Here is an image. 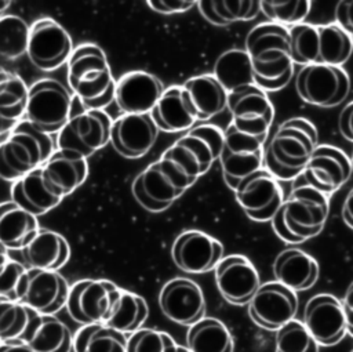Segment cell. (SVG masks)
<instances>
[{
  "label": "cell",
  "instance_id": "8992f818",
  "mask_svg": "<svg viewBox=\"0 0 353 352\" xmlns=\"http://www.w3.org/2000/svg\"><path fill=\"white\" fill-rule=\"evenodd\" d=\"M54 152L51 135L23 119L0 142V178L15 182L43 167Z\"/></svg>",
  "mask_w": 353,
  "mask_h": 352
},
{
  "label": "cell",
  "instance_id": "7402d4cb",
  "mask_svg": "<svg viewBox=\"0 0 353 352\" xmlns=\"http://www.w3.org/2000/svg\"><path fill=\"white\" fill-rule=\"evenodd\" d=\"M164 316L182 326H193L204 317L205 298L200 286L186 277L168 280L159 294Z\"/></svg>",
  "mask_w": 353,
  "mask_h": 352
},
{
  "label": "cell",
  "instance_id": "5bb4252c",
  "mask_svg": "<svg viewBox=\"0 0 353 352\" xmlns=\"http://www.w3.org/2000/svg\"><path fill=\"white\" fill-rule=\"evenodd\" d=\"M228 109L232 123L239 131L266 139L274 117L273 104L268 92L255 84L228 94Z\"/></svg>",
  "mask_w": 353,
  "mask_h": 352
},
{
  "label": "cell",
  "instance_id": "681fc988",
  "mask_svg": "<svg viewBox=\"0 0 353 352\" xmlns=\"http://www.w3.org/2000/svg\"><path fill=\"white\" fill-rule=\"evenodd\" d=\"M345 316H346V329L347 333L353 337V282L347 286L343 300H342Z\"/></svg>",
  "mask_w": 353,
  "mask_h": 352
},
{
  "label": "cell",
  "instance_id": "74e56055",
  "mask_svg": "<svg viewBox=\"0 0 353 352\" xmlns=\"http://www.w3.org/2000/svg\"><path fill=\"white\" fill-rule=\"evenodd\" d=\"M148 316L149 308L143 297L121 289L119 301L105 324L123 334H132L142 327Z\"/></svg>",
  "mask_w": 353,
  "mask_h": 352
},
{
  "label": "cell",
  "instance_id": "9c48e42d",
  "mask_svg": "<svg viewBox=\"0 0 353 352\" xmlns=\"http://www.w3.org/2000/svg\"><path fill=\"white\" fill-rule=\"evenodd\" d=\"M223 146V130L214 124H203L186 131L161 156L176 163L193 181L204 175Z\"/></svg>",
  "mask_w": 353,
  "mask_h": 352
},
{
  "label": "cell",
  "instance_id": "8d00e7d4",
  "mask_svg": "<svg viewBox=\"0 0 353 352\" xmlns=\"http://www.w3.org/2000/svg\"><path fill=\"white\" fill-rule=\"evenodd\" d=\"M127 335L105 323L83 326L73 337L74 352H127Z\"/></svg>",
  "mask_w": 353,
  "mask_h": 352
},
{
  "label": "cell",
  "instance_id": "ab89813d",
  "mask_svg": "<svg viewBox=\"0 0 353 352\" xmlns=\"http://www.w3.org/2000/svg\"><path fill=\"white\" fill-rule=\"evenodd\" d=\"M29 88L23 79L0 66V115L14 123L25 119Z\"/></svg>",
  "mask_w": 353,
  "mask_h": 352
},
{
  "label": "cell",
  "instance_id": "f907efd6",
  "mask_svg": "<svg viewBox=\"0 0 353 352\" xmlns=\"http://www.w3.org/2000/svg\"><path fill=\"white\" fill-rule=\"evenodd\" d=\"M342 218L345 224L350 229H353V188L345 196V200L342 204Z\"/></svg>",
  "mask_w": 353,
  "mask_h": 352
},
{
  "label": "cell",
  "instance_id": "3957f363",
  "mask_svg": "<svg viewBox=\"0 0 353 352\" xmlns=\"http://www.w3.org/2000/svg\"><path fill=\"white\" fill-rule=\"evenodd\" d=\"M68 83L87 109L103 110L114 101L116 81L101 47L84 43L76 47L68 61Z\"/></svg>",
  "mask_w": 353,
  "mask_h": 352
},
{
  "label": "cell",
  "instance_id": "c3c4849f",
  "mask_svg": "<svg viewBox=\"0 0 353 352\" xmlns=\"http://www.w3.org/2000/svg\"><path fill=\"white\" fill-rule=\"evenodd\" d=\"M338 128L345 139L353 142V101L341 110L338 119Z\"/></svg>",
  "mask_w": 353,
  "mask_h": 352
},
{
  "label": "cell",
  "instance_id": "7dc6e473",
  "mask_svg": "<svg viewBox=\"0 0 353 352\" xmlns=\"http://www.w3.org/2000/svg\"><path fill=\"white\" fill-rule=\"evenodd\" d=\"M336 23L353 37V0L339 1L335 7Z\"/></svg>",
  "mask_w": 353,
  "mask_h": 352
},
{
  "label": "cell",
  "instance_id": "2e32d148",
  "mask_svg": "<svg viewBox=\"0 0 353 352\" xmlns=\"http://www.w3.org/2000/svg\"><path fill=\"white\" fill-rule=\"evenodd\" d=\"M234 196L245 215L259 222L272 221L284 202L279 181L263 167L245 177Z\"/></svg>",
  "mask_w": 353,
  "mask_h": 352
},
{
  "label": "cell",
  "instance_id": "44dd1931",
  "mask_svg": "<svg viewBox=\"0 0 353 352\" xmlns=\"http://www.w3.org/2000/svg\"><path fill=\"white\" fill-rule=\"evenodd\" d=\"M214 271L218 291L233 305H248L261 286L256 268L241 254L223 257Z\"/></svg>",
  "mask_w": 353,
  "mask_h": 352
},
{
  "label": "cell",
  "instance_id": "11a10c76",
  "mask_svg": "<svg viewBox=\"0 0 353 352\" xmlns=\"http://www.w3.org/2000/svg\"><path fill=\"white\" fill-rule=\"evenodd\" d=\"M10 6H11V1H6V0H1L0 1V18H3L4 17V14H6V11L10 8Z\"/></svg>",
  "mask_w": 353,
  "mask_h": 352
},
{
  "label": "cell",
  "instance_id": "ba28073f",
  "mask_svg": "<svg viewBox=\"0 0 353 352\" xmlns=\"http://www.w3.org/2000/svg\"><path fill=\"white\" fill-rule=\"evenodd\" d=\"M112 123L105 110L87 109L74 95L70 117L58 133L57 148L87 159L110 142Z\"/></svg>",
  "mask_w": 353,
  "mask_h": 352
},
{
  "label": "cell",
  "instance_id": "30bf717a",
  "mask_svg": "<svg viewBox=\"0 0 353 352\" xmlns=\"http://www.w3.org/2000/svg\"><path fill=\"white\" fill-rule=\"evenodd\" d=\"M73 97L59 81L41 79L29 87L25 120L46 134L59 133L70 117Z\"/></svg>",
  "mask_w": 353,
  "mask_h": 352
},
{
  "label": "cell",
  "instance_id": "484cf974",
  "mask_svg": "<svg viewBox=\"0 0 353 352\" xmlns=\"http://www.w3.org/2000/svg\"><path fill=\"white\" fill-rule=\"evenodd\" d=\"M47 188L63 199L84 184L88 175L87 159L70 150L57 149L41 167Z\"/></svg>",
  "mask_w": 353,
  "mask_h": 352
},
{
  "label": "cell",
  "instance_id": "f546056e",
  "mask_svg": "<svg viewBox=\"0 0 353 352\" xmlns=\"http://www.w3.org/2000/svg\"><path fill=\"white\" fill-rule=\"evenodd\" d=\"M39 229L37 217L12 200L0 203V243L8 250L25 248Z\"/></svg>",
  "mask_w": 353,
  "mask_h": 352
},
{
  "label": "cell",
  "instance_id": "1f68e13d",
  "mask_svg": "<svg viewBox=\"0 0 353 352\" xmlns=\"http://www.w3.org/2000/svg\"><path fill=\"white\" fill-rule=\"evenodd\" d=\"M11 200L37 218L62 202L61 197L47 188L41 175V167L12 182Z\"/></svg>",
  "mask_w": 353,
  "mask_h": 352
},
{
  "label": "cell",
  "instance_id": "277c9868",
  "mask_svg": "<svg viewBox=\"0 0 353 352\" xmlns=\"http://www.w3.org/2000/svg\"><path fill=\"white\" fill-rule=\"evenodd\" d=\"M328 211L327 195L309 185H298L272 218V228L283 242L302 243L323 231Z\"/></svg>",
  "mask_w": 353,
  "mask_h": 352
},
{
  "label": "cell",
  "instance_id": "4316f807",
  "mask_svg": "<svg viewBox=\"0 0 353 352\" xmlns=\"http://www.w3.org/2000/svg\"><path fill=\"white\" fill-rule=\"evenodd\" d=\"M276 282L294 293L305 291L314 286L320 275L319 262L299 248H287L279 253L273 262Z\"/></svg>",
  "mask_w": 353,
  "mask_h": 352
},
{
  "label": "cell",
  "instance_id": "52a82bcc",
  "mask_svg": "<svg viewBox=\"0 0 353 352\" xmlns=\"http://www.w3.org/2000/svg\"><path fill=\"white\" fill-rule=\"evenodd\" d=\"M194 182L176 163L161 156L135 177L131 190L145 210L160 213L170 208Z\"/></svg>",
  "mask_w": 353,
  "mask_h": 352
},
{
  "label": "cell",
  "instance_id": "7bdbcfd3",
  "mask_svg": "<svg viewBox=\"0 0 353 352\" xmlns=\"http://www.w3.org/2000/svg\"><path fill=\"white\" fill-rule=\"evenodd\" d=\"M276 352H319V344L301 320L292 319L276 331Z\"/></svg>",
  "mask_w": 353,
  "mask_h": 352
},
{
  "label": "cell",
  "instance_id": "7c38bea8",
  "mask_svg": "<svg viewBox=\"0 0 353 352\" xmlns=\"http://www.w3.org/2000/svg\"><path fill=\"white\" fill-rule=\"evenodd\" d=\"M265 142L266 139L239 131L233 124L223 130V146L218 160L223 181L232 190L245 177L262 168Z\"/></svg>",
  "mask_w": 353,
  "mask_h": 352
},
{
  "label": "cell",
  "instance_id": "f35d334b",
  "mask_svg": "<svg viewBox=\"0 0 353 352\" xmlns=\"http://www.w3.org/2000/svg\"><path fill=\"white\" fill-rule=\"evenodd\" d=\"M200 14L212 25L226 26L233 22L251 21L261 11V1H197Z\"/></svg>",
  "mask_w": 353,
  "mask_h": 352
},
{
  "label": "cell",
  "instance_id": "db71d44e",
  "mask_svg": "<svg viewBox=\"0 0 353 352\" xmlns=\"http://www.w3.org/2000/svg\"><path fill=\"white\" fill-rule=\"evenodd\" d=\"M8 248L0 243V271L7 265V262L11 260L8 255Z\"/></svg>",
  "mask_w": 353,
  "mask_h": 352
},
{
  "label": "cell",
  "instance_id": "bcb514c9",
  "mask_svg": "<svg viewBox=\"0 0 353 352\" xmlns=\"http://www.w3.org/2000/svg\"><path fill=\"white\" fill-rule=\"evenodd\" d=\"M153 11L161 14H175L190 10L193 6H197V1L186 0H152L146 3Z\"/></svg>",
  "mask_w": 353,
  "mask_h": 352
},
{
  "label": "cell",
  "instance_id": "f5cc1de1",
  "mask_svg": "<svg viewBox=\"0 0 353 352\" xmlns=\"http://www.w3.org/2000/svg\"><path fill=\"white\" fill-rule=\"evenodd\" d=\"M18 123H14V121H10L7 119H4L1 115H0V137H6L11 133V130L17 126Z\"/></svg>",
  "mask_w": 353,
  "mask_h": 352
},
{
  "label": "cell",
  "instance_id": "816d5d0a",
  "mask_svg": "<svg viewBox=\"0 0 353 352\" xmlns=\"http://www.w3.org/2000/svg\"><path fill=\"white\" fill-rule=\"evenodd\" d=\"M0 352H33V349L23 341L12 340L0 342Z\"/></svg>",
  "mask_w": 353,
  "mask_h": 352
},
{
  "label": "cell",
  "instance_id": "603a6c76",
  "mask_svg": "<svg viewBox=\"0 0 353 352\" xmlns=\"http://www.w3.org/2000/svg\"><path fill=\"white\" fill-rule=\"evenodd\" d=\"M352 171L350 159L343 150L331 145H319L302 175L305 185L331 195L347 182Z\"/></svg>",
  "mask_w": 353,
  "mask_h": 352
},
{
  "label": "cell",
  "instance_id": "d6a6232c",
  "mask_svg": "<svg viewBox=\"0 0 353 352\" xmlns=\"http://www.w3.org/2000/svg\"><path fill=\"white\" fill-rule=\"evenodd\" d=\"M40 313L18 301L0 297V342L19 340L28 342Z\"/></svg>",
  "mask_w": 353,
  "mask_h": 352
},
{
  "label": "cell",
  "instance_id": "9f6ffc18",
  "mask_svg": "<svg viewBox=\"0 0 353 352\" xmlns=\"http://www.w3.org/2000/svg\"><path fill=\"white\" fill-rule=\"evenodd\" d=\"M176 352H190V351L185 346H176Z\"/></svg>",
  "mask_w": 353,
  "mask_h": 352
},
{
  "label": "cell",
  "instance_id": "6da1fadb",
  "mask_svg": "<svg viewBox=\"0 0 353 352\" xmlns=\"http://www.w3.org/2000/svg\"><path fill=\"white\" fill-rule=\"evenodd\" d=\"M254 83L263 91L285 87L294 73L290 30L285 26L263 22L254 26L245 37Z\"/></svg>",
  "mask_w": 353,
  "mask_h": 352
},
{
  "label": "cell",
  "instance_id": "d4e9b609",
  "mask_svg": "<svg viewBox=\"0 0 353 352\" xmlns=\"http://www.w3.org/2000/svg\"><path fill=\"white\" fill-rule=\"evenodd\" d=\"M159 131L150 115H123L112 123L110 144L121 156L138 159L149 153Z\"/></svg>",
  "mask_w": 353,
  "mask_h": 352
},
{
  "label": "cell",
  "instance_id": "ee69618b",
  "mask_svg": "<svg viewBox=\"0 0 353 352\" xmlns=\"http://www.w3.org/2000/svg\"><path fill=\"white\" fill-rule=\"evenodd\" d=\"M174 338L160 330L139 329L127 341V352H176Z\"/></svg>",
  "mask_w": 353,
  "mask_h": 352
},
{
  "label": "cell",
  "instance_id": "ac0fdd59",
  "mask_svg": "<svg viewBox=\"0 0 353 352\" xmlns=\"http://www.w3.org/2000/svg\"><path fill=\"white\" fill-rule=\"evenodd\" d=\"M70 286L58 271L28 268L22 279L18 302L40 315H54L66 306Z\"/></svg>",
  "mask_w": 353,
  "mask_h": 352
},
{
  "label": "cell",
  "instance_id": "ffe728a7",
  "mask_svg": "<svg viewBox=\"0 0 353 352\" xmlns=\"http://www.w3.org/2000/svg\"><path fill=\"white\" fill-rule=\"evenodd\" d=\"M171 258L182 272L200 275L216 268L223 258V246L203 231L189 229L174 240Z\"/></svg>",
  "mask_w": 353,
  "mask_h": 352
},
{
  "label": "cell",
  "instance_id": "680465c9",
  "mask_svg": "<svg viewBox=\"0 0 353 352\" xmlns=\"http://www.w3.org/2000/svg\"><path fill=\"white\" fill-rule=\"evenodd\" d=\"M350 352H353V349H352V351H350Z\"/></svg>",
  "mask_w": 353,
  "mask_h": 352
},
{
  "label": "cell",
  "instance_id": "60d3db41",
  "mask_svg": "<svg viewBox=\"0 0 353 352\" xmlns=\"http://www.w3.org/2000/svg\"><path fill=\"white\" fill-rule=\"evenodd\" d=\"M30 26L17 15L0 18V57L18 59L28 51Z\"/></svg>",
  "mask_w": 353,
  "mask_h": 352
},
{
  "label": "cell",
  "instance_id": "f6af8a7d",
  "mask_svg": "<svg viewBox=\"0 0 353 352\" xmlns=\"http://www.w3.org/2000/svg\"><path fill=\"white\" fill-rule=\"evenodd\" d=\"M26 269V266L14 260L7 262V265L0 271V297L18 301L22 279Z\"/></svg>",
  "mask_w": 353,
  "mask_h": 352
},
{
  "label": "cell",
  "instance_id": "8fae6325",
  "mask_svg": "<svg viewBox=\"0 0 353 352\" xmlns=\"http://www.w3.org/2000/svg\"><path fill=\"white\" fill-rule=\"evenodd\" d=\"M120 293L121 289L106 279L79 280L69 289L68 313L83 326L105 323L110 317Z\"/></svg>",
  "mask_w": 353,
  "mask_h": 352
},
{
  "label": "cell",
  "instance_id": "d6986e66",
  "mask_svg": "<svg viewBox=\"0 0 353 352\" xmlns=\"http://www.w3.org/2000/svg\"><path fill=\"white\" fill-rule=\"evenodd\" d=\"M302 323L319 346L335 345L347 333L342 301L332 294L313 295L305 305Z\"/></svg>",
  "mask_w": 353,
  "mask_h": 352
},
{
  "label": "cell",
  "instance_id": "836d02e7",
  "mask_svg": "<svg viewBox=\"0 0 353 352\" xmlns=\"http://www.w3.org/2000/svg\"><path fill=\"white\" fill-rule=\"evenodd\" d=\"M186 344L190 352H233V337L219 319L203 317L189 327Z\"/></svg>",
  "mask_w": 353,
  "mask_h": 352
},
{
  "label": "cell",
  "instance_id": "7a4b0ae2",
  "mask_svg": "<svg viewBox=\"0 0 353 352\" xmlns=\"http://www.w3.org/2000/svg\"><path fill=\"white\" fill-rule=\"evenodd\" d=\"M317 146V130L310 120L287 119L263 149V168L277 181L294 179L303 173Z\"/></svg>",
  "mask_w": 353,
  "mask_h": 352
},
{
  "label": "cell",
  "instance_id": "5b68a950",
  "mask_svg": "<svg viewBox=\"0 0 353 352\" xmlns=\"http://www.w3.org/2000/svg\"><path fill=\"white\" fill-rule=\"evenodd\" d=\"M295 65L342 66L353 52V37L338 23H298L290 29Z\"/></svg>",
  "mask_w": 353,
  "mask_h": 352
},
{
  "label": "cell",
  "instance_id": "e575fe53",
  "mask_svg": "<svg viewBox=\"0 0 353 352\" xmlns=\"http://www.w3.org/2000/svg\"><path fill=\"white\" fill-rule=\"evenodd\" d=\"M214 76L229 92L255 84L251 62L245 50L232 48L222 52L214 63Z\"/></svg>",
  "mask_w": 353,
  "mask_h": 352
},
{
  "label": "cell",
  "instance_id": "d590c367",
  "mask_svg": "<svg viewBox=\"0 0 353 352\" xmlns=\"http://www.w3.org/2000/svg\"><path fill=\"white\" fill-rule=\"evenodd\" d=\"M33 352H70L73 337L69 327L54 315H40L36 329L26 342Z\"/></svg>",
  "mask_w": 353,
  "mask_h": 352
},
{
  "label": "cell",
  "instance_id": "4fadbf2b",
  "mask_svg": "<svg viewBox=\"0 0 353 352\" xmlns=\"http://www.w3.org/2000/svg\"><path fill=\"white\" fill-rule=\"evenodd\" d=\"M295 87L302 101L320 108H332L347 97L350 79L342 66L306 65L299 69Z\"/></svg>",
  "mask_w": 353,
  "mask_h": 352
},
{
  "label": "cell",
  "instance_id": "6f0895ef",
  "mask_svg": "<svg viewBox=\"0 0 353 352\" xmlns=\"http://www.w3.org/2000/svg\"><path fill=\"white\" fill-rule=\"evenodd\" d=\"M350 163H352V170H353V153H352V157H350Z\"/></svg>",
  "mask_w": 353,
  "mask_h": 352
},
{
  "label": "cell",
  "instance_id": "e0dca14e",
  "mask_svg": "<svg viewBox=\"0 0 353 352\" xmlns=\"http://www.w3.org/2000/svg\"><path fill=\"white\" fill-rule=\"evenodd\" d=\"M296 309V293L276 280L261 284L248 304L251 320L269 331H277L285 323L291 322Z\"/></svg>",
  "mask_w": 353,
  "mask_h": 352
},
{
  "label": "cell",
  "instance_id": "83f0119b",
  "mask_svg": "<svg viewBox=\"0 0 353 352\" xmlns=\"http://www.w3.org/2000/svg\"><path fill=\"white\" fill-rule=\"evenodd\" d=\"M150 116L157 128L165 133L189 131L197 121L194 109L182 86L165 88Z\"/></svg>",
  "mask_w": 353,
  "mask_h": 352
},
{
  "label": "cell",
  "instance_id": "9a60e30c",
  "mask_svg": "<svg viewBox=\"0 0 353 352\" xmlns=\"http://www.w3.org/2000/svg\"><path fill=\"white\" fill-rule=\"evenodd\" d=\"M73 52L69 33L52 18H40L30 26L26 55L40 70H54L68 63Z\"/></svg>",
  "mask_w": 353,
  "mask_h": 352
},
{
  "label": "cell",
  "instance_id": "4dcf8cb0",
  "mask_svg": "<svg viewBox=\"0 0 353 352\" xmlns=\"http://www.w3.org/2000/svg\"><path fill=\"white\" fill-rule=\"evenodd\" d=\"M197 120H210L228 108V91L214 75H199L182 84Z\"/></svg>",
  "mask_w": 353,
  "mask_h": 352
},
{
  "label": "cell",
  "instance_id": "cb8c5ba5",
  "mask_svg": "<svg viewBox=\"0 0 353 352\" xmlns=\"http://www.w3.org/2000/svg\"><path fill=\"white\" fill-rule=\"evenodd\" d=\"M164 91L163 83L154 75L132 70L117 80L114 102L124 115H150Z\"/></svg>",
  "mask_w": 353,
  "mask_h": 352
},
{
  "label": "cell",
  "instance_id": "f1b7e54d",
  "mask_svg": "<svg viewBox=\"0 0 353 352\" xmlns=\"http://www.w3.org/2000/svg\"><path fill=\"white\" fill-rule=\"evenodd\" d=\"M21 254L28 268L58 271L69 261L70 246L61 233L40 228Z\"/></svg>",
  "mask_w": 353,
  "mask_h": 352
},
{
  "label": "cell",
  "instance_id": "b9f144b4",
  "mask_svg": "<svg viewBox=\"0 0 353 352\" xmlns=\"http://www.w3.org/2000/svg\"><path fill=\"white\" fill-rule=\"evenodd\" d=\"M310 1L305 0H285V1H273L265 0L261 1V11L268 18L269 22L277 25H298L307 17L310 11Z\"/></svg>",
  "mask_w": 353,
  "mask_h": 352
}]
</instances>
